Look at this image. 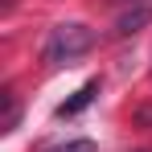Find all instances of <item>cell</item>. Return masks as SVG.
Returning a JSON list of instances; mask_svg holds the SVG:
<instances>
[{"mask_svg": "<svg viewBox=\"0 0 152 152\" xmlns=\"http://www.w3.org/2000/svg\"><path fill=\"white\" fill-rule=\"evenodd\" d=\"M148 21H152V4H140V8H127V12H119V21H115V33H119V37H127V33L144 29Z\"/></svg>", "mask_w": 152, "mask_h": 152, "instance_id": "3", "label": "cell"}, {"mask_svg": "<svg viewBox=\"0 0 152 152\" xmlns=\"http://www.w3.org/2000/svg\"><path fill=\"white\" fill-rule=\"evenodd\" d=\"M91 45H95V29L91 25H82V21L58 25L50 37H45V62H50V66H70V62H78Z\"/></svg>", "mask_w": 152, "mask_h": 152, "instance_id": "1", "label": "cell"}, {"mask_svg": "<svg viewBox=\"0 0 152 152\" xmlns=\"http://www.w3.org/2000/svg\"><path fill=\"white\" fill-rule=\"evenodd\" d=\"M45 152H99V144L95 140H70V144H53Z\"/></svg>", "mask_w": 152, "mask_h": 152, "instance_id": "4", "label": "cell"}, {"mask_svg": "<svg viewBox=\"0 0 152 152\" xmlns=\"http://www.w3.org/2000/svg\"><path fill=\"white\" fill-rule=\"evenodd\" d=\"M95 95H99V78L82 82V86L74 91V99H66L62 107H58V119H66V115H78L82 107H91V103H95Z\"/></svg>", "mask_w": 152, "mask_h": 152, "instance_id": "2", "label": "cell"}]
</instances>
